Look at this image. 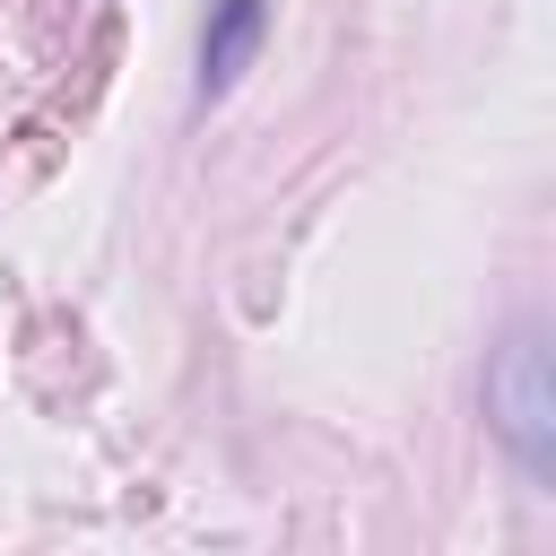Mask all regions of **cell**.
Returning <instances> with one entry per match:
<instances>
[{"label":"cell","mask_w":556,"mask_h":556,"mask_svg":"<svg viewBox=\"0 0 556 556\" xmlns=\"http://www.w3.org/2000/svg\"><path fill=\"white\" fill-rule=\"evenodd\" d=\"M486 400H495V426H504V443L521 452V469H530V478H547V469H556V374H547L539 330H521V339L504 348V365H495Z\"/></svg>","instance_id":"obj_1"},{"label":"cell","mask_w":556,"mask_h":556,"mask_svg":"<svg viewBox=\"0 0 556 556\" xmlns=\"http://www.w3.org/2000/svg\"><path fill=\"white\" fill-rule=\"evenodd\" d=\"M261 26H269V0H217V17H208V35H200V87H208V96L252 61Z\"/></svg>","instance_id":"obj_2"}]
</instances>
